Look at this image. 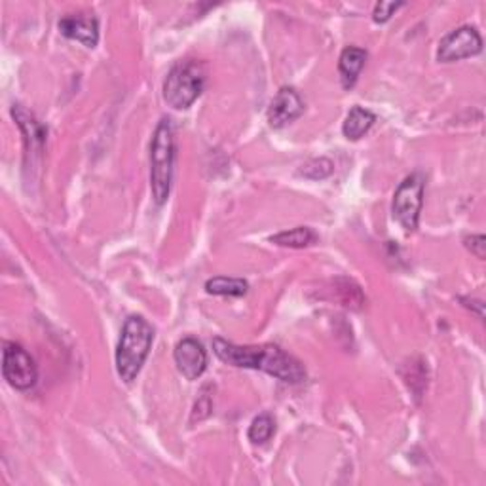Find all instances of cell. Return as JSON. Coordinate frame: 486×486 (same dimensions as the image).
<instances>
[{"mask_svg":"<svg viewBox=\"0 0 486 486\" xmlns=\"http://www.w3.org/2000/svg\"><path fill=\"white\" fill-rule=\"evenodd\" d=\"M213 352L222 363L232 364V367L265 371L274 378L287 384H300L306 380L304 364L291 354L283 352L279 346H274V344L238 346V344H232L225 338H215Z\"/></svg>","mask_w":486,"mask_h":486,"instance_id":"6da1fadb","label":"cell"},{"mask_svg":"<svg viewBox=\"0 0 486 486\" xmlns=\"http://www.w3.org/2000/svg\"><path fill=\"white\" fill-rule=\"evenodd\" d=\"M154 342V329L151 323L139 316L126 319L116 350V371L126 384L133 382L143 369Z\"/></svg>","mask_w":486,"mask_h":486,"instance_id":"7a4b0ae2","label":"cell"},{"mask_svg":"<svg viewBox=\"0 0 486 486\" xmlns=\"http://www.w3.org/2000/svg\"><path fill=\"white\" fill-rule=\"evenodd\" d=\"M175 128L170 118H161L151 143V189L158 206L166 204V199L170 198L175 171Z\"/></svg>","mask_w":486,"mask_h":486,"instance_id":"3957f363","label":"cell"},{"mask_svg":"<svg viewBox=\"0 0 486 486\" xmlns=\"http://www.w3.org/2000/svg\"><path fill=\"white\" fill-rule=\"evenodd\" d=\"M206 86V71L198 61H180L177 63L164 83V101L177 109L185 111L201 95Z\"/></svg>","mask_w":486,"mask_h":486,"instance_id":"277c9868","label":"cell"},{"mask_svg":"<svg viewBox=\"0 0 486 486\" xmlns=\"http://www.w3.org/2000/svg\"><path fill=\"white\" fill-rule=\"evenodd\" d=\"M423 206V179L414 173L404 179L394 196V219L407 230L414 232L418 228L420 211Z\"/></svg>","mask_w":486,"mask_h":486,"instance_id":"5b68a950","label":"cell"},{"mask_svg":"<svg viewBox=\"0 0 486 486\" xmlns=\"http://www.w3.org/2000/svg\"><path fill=\"white\" fill-rule=\"evenodd\" d=\"M3 348H5L3 350L5 380L15 390H22V392L31 390L38 378L36 363L31 357V354L15 342H5Z\"/></svg>","mask_w":486,"mask_h":486,"instance_id":"8992f818","label":"cell"},{"mask_svg":"<svg viewBox=\"0 0 486 486\" xmlns=\"http://www.w3.org/2000/svg\"><path fill=\"white\" fill-rule=\"evenodd\" d=\"M12 116L17 122L19 130H22V133H24L25 170H33V168H36L40 156H43L48 130L43 122H38L36 116L33 112H29L24 105H14Z\"/></svg>","mask_w":486,"mask_h":486,"instance_id":"52a82bcc","label":"cell"},{"mask_svg":"<svg viewBox=\"0 0 486 486\" xmlns=\"http://www.w3.org/2000/svg\"><path fill=\"white\" fill-rule=\"evenodd\" d=\"M482 50V38L475 27H458L441 38L437 59L441 63H452L465 57H473Z\"/></svg>","mask_w":486,"mask_h":486,"instance_id":"ba28073f","label":"cell"},{"mask_svg":"<svg viewBox=\"0 0 486 486\" xmlns=\"http://www.w3.org/2000/svg\"><path fill=\"white\" fill-rule=\"evenodd\" d=\"M177 369L189 380H196L208 369V352L196 338H182L173 352Z\"/></svg>","mask_w":486,"mask_h":486,"instance_id":"9c48e42d","label":"cell"},{"mask_svg":"<svg viewBox=\"0 0 486 486\" xmlns=\"http://www.w3.org/2000/svg\"><path fill=\"white\" fill-rule=\"evenodd\" d=\"M304 112L300 95L293 88H281L268 109V122L272 128H286Z\"/></svg>","mask_w":486,"mask_h":486,"instance_id":"30bf717a","label":"cell"},{"mask_svg":"<svg viewBox=\"0 0 486 486\" xmlns=\"http://www.w3.org/2000/svg\"><path fill=\"white\" fill-rule=\"evenodd\" d=\"M59 31L71 40H78L88 48H95L99 43V24L90 14L67 15L59 22Z\"/></svg>","mask_w":486,"mask_h":486,"instance_id":"8fae6325","label":"cell"},{"mask_svg":"<svg viewBox=\"0 0 486 486\" xmlns=\"http://www.w3.org/2000/svg\"><path fill=\"white\" fill-rule=\"evenodd\" d=\"M364 61H367V52L357 46H348L344 48V52L340 53V61H338V71H340V78H342V86L350 90L355 86L357 76L364 67Z\"/></svg>","mask_w":486,"mask_h":486,"instance_id":"7c38bea8","label":"cell"},{"mask_svg":"<svg viewBox=\"0 0 486 486\" xmlns=\"http://www.w3.org/2000/svg\"><path fill=\"white\" fill-rule=\"evenodd\" d=\"M374 122H376V116L371 111L363 107H354L350 114L346 116V122H344L342 133L350 141H357L374 126Z\"/></svg>","mask_w":486,"mask_h":486,"instance_id":"4fadbf2b","label":"cell"},{"mask_svg":"<svg viewBox=\"0 0 486 486\" xmlns=\"http://www.w3.org/2000/svg\"><path fill=\"white\" fill-rule=\"evenodd\" d=\"M272 243H277L281 248H293V249H304L317 241V234L310 227H296L293 230L279 232L270 238Z\"/></svg>","mask_w":486,"mask_h":486,"instance_id":"5bb4252c","label":"cell"},{"mask_svg":"<svg viewBox=\"0 0 486 486\" xmlns=\"http://www.w3.org/2000/svg\"><path fill=\"white\" fill-rule=\"evenodd\" d=\"M206 291L222 296H243L249 291V283L239 277H213L206 283Z\"/></svg>","mask_w":486,"mask_h":486,"instance_id":"9a60e30c","label":"cell"},{"mask_svg":"<svg viewBox=\"0 0 486 486\" xmlns=\"http://www.w3.org/2000/svg\"><path fill=\"white\" fill-rule=\"evenodd\" d=\"M276 432V422L270 414H258L253 423L249 425V441L255 444H265L267 441H270V437Z\"/></svg>","mask_w":486,"mask_h":486,"instance_id":"2e32d148","label":"cell"},{"mask_svg":"<svg viewBox=\"0 0 486 486\" xmlns=\"http://www.w3.org/2000/svg\"><path fill=\"white\" fill-rule=\"evenodd\" d=\"M333 170H335V166L329 158H316V160H310L308 164H304L298 170V175L312 179V180H319V179L329 177L333 173Z\"/></svg>","mask_w":486,"mask_h":486,"instance_id":"e0dca14e","label":"cell"},{"mask_svg":"<svg viewBox=\"0 0 486 486\" xmlns=\"http://www.w3.org/2000/svg\"><path fill=\"white\" fill-rule=\"evenodd\" d=\"M403 6V3H378L373 12V19L376 24H386L388 19Z\"/></svg>","mask_w":486,"mask_h":486,"instance_id":"ac0fdd59","label":"cell"},{"mask_svg":"<svg viewBox=\"0 0 486 486\" xmlns=\"http://www.w3.org/2000/svg\"><path fill=\"white\" fill-rule=\"evenodd\" d=\"M465 246L468 249L477 257V258H484L486 257V239L484 236H471L465 239Z\"/></svg>","mask_w":486,"mask_h":486,"instance_id":"d6986e66","label":"cell"},{"mask_svg":"<svg viewBox=\"0 0 486 486\" xmlns=\"http://www.w3.org/2000/svg\"><path fill=\"white\" fill-rule=\"evenodd\" d=\"M211 411V399L209 395H204V397H199L196 401V407H194V414H192V422L196 420H201V418H206Z\"/></svg>","mask_w":486,"mask_h":486,"instance_id":"ffe728a7","label":"cell"}]
</instances>
